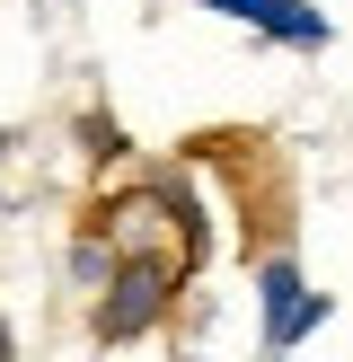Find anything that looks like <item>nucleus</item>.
Instances as JSON below:
<instances>
[{
  "instance_id": "6",
  "label": "nucleus",
  "mask_w": 353,
  "mask_h": 362,
  "mask_svg": "<svg viewBox=\"0 0 353 362\" xmlns=\"http://www.w3.org/2000/svg\"><path fill=\"white\" fill-rule=\"evenodd\" d=\"M0 354H9V327H0Z\"/></svg>"
},
{
  "instance_id": "5",
  "label": "nucleus",
  "mask_w": 353,
  "mask_h": 362,
  "mask_svg": "<svg viewBox=\"0 0 353 362\" xmlns=\"http://www.w3.org/2000/svg\"><path fill=\"white\" fill-rule=\"evenodd\" d=\"M115 274H124V247L106 239V230H88V239H71V283H80V292H106Z\"/></svg>"
},
{
  "instance_id": "3",
  "label": "nucleus",
  "mask_w": 353,
  "mask_h": 362,
  "mask_svg": "<svg viewBox=\"0 0 353 362\" xmlns=\"http://www.w3.org/2000/svg\"><path fill=\"white\" fill-rule=\"evenodd\" d=\"M203 9H212V18H239V27L274 35V45H300V53L327 45V18H318L309 0H203Z\"/></svg>"
},
{
  "instance_id": "4",
  "label": "nucleus",
  "mask_w": 353,
  "mask_h": 362,
  "mask_svg": "<svg viewBox=\"0 0 353 362\" xmlns=\"http://www.w3.org/2000/svg\"><path fill=\"white\" fill-rule=\"evenodd\" d=\"M327 310H335L327 292H300V300H282V310H265V354H292V345H300V336H309Z\"/></svg>"
},
{
  "instance_id": "1",
  "label": "nucleus",
  "mask_w": 353,
  "mask_h": 362,
  "mask_svg": "<svg viewBox=\"0 0 353 362\" xmlns=\"http://www.w3.org/2000/svg\"><path fill=\"white\" fill-rule=\"evenodd\" d=\"M176 310V257H124V274L97 300V345H133Z\"/></svg>"
},
{
  "instance_id": "2",
  "label": "nucleus",
  "mask_w": 353,
  "mask_h": 362,
  "mask_svg": "<svg viewBox=\"0 0 353 362\" xmlns=\"http://www.w3.org/2000/svg\"><path fill=\"white\" fill-rule=\"evenodd\" d=\"M106 239H115L124 257H176V265L194 257V239L176 230V204H168V194H124V204L106 212Z\"/></svg>"
}]
</instances>
